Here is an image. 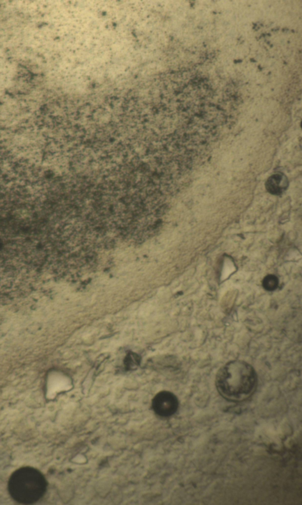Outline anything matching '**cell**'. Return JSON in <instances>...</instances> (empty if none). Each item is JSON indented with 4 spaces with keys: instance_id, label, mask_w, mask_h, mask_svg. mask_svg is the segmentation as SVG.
I'll use <instances>...</instances> for the list:
<instances>
[{
    "instance_id": "277c9868",
    "label": "cell",
    "mask_w": 302,
    "mask_h": 505,
    "mask_svg": "<svg viewBox=\"0 0 302 505\" xmlns=\"http://www.w3.org/2000/svg\"><path fill=\"white\" fill-rule=\"evenodd\" d=\"M288 179L286 176L280 173L273 175L266 182V189L270 193L274 195H280L288 187Z\"/></svg>"
},
{
    "instance_id": "6da1fadb",
    "label": "cell",
    "mask_w": 302,
    "mask_h": 505,
    "mask_svg": "<svg viewBox=\"0 0 302 505\" xmlns=\"http://www.w3.org/2000/svg\"><path fill=\"white\" fill-rule=\"evenodd\" d=\"M257 377L253 367L240 360L230 361L217 374V389L222 396L233 402L249 398L256 388Z\"/></svg>"
},
{
    "instance_id": "52a82bcc",
    "label": "cell",
    "mask_w": 302,
    "mask_h": 505,
    "mask_svg": "<svg viewBox=\"0 0 302 505\" xmlns=\"http://www.w3.org/2000/svg\"><path fill=\"white\" fill-rule=\"evenodd\" d=\"M115 242L113 240H109L105 243V247L107 249H112L114 246Z\"/></svg>"
},
{
    "instance_id": "8992f818",
    "label": "cell",
    "mask_w": 302,
    "mask_h": 505,
    "mask_svg": "<svg viewBox=\"0 0 302 505\" xmlns=\"http://www.w3.org/2000/svg\"><path fill=\"white\" fill-rule=\"evenodd\" d=\"M139 355L135 353H129L125 358V366L130 370L136 369L140 363Z\"/></svg>"
},
{
    "instance_id": "7a4b0ae2",
    "label": "cell",
    "mask_w": 302,
    "mask_h": 505,
    "mask_svg": "<svg viewBox=\"0 0 302 505\" xmlns=\"http://www.w3.org/2000/svg\"><path fill=\"white\" fill-rule=\"evenodd\" d=\"M47 486V481L40 472L27 467L13 473L9 480V490L11 496L17 502L30 504L37 502L44 497Z\"/></svg>"
},
{
    "instance_id": "5b68a950",
    "label": "cell",
    "mask_w": 302,
    "mask_h": 505,
    "mask_svg": "<svg viewBox=\"0 0 302 505\" xmlns=\"http://www.w3.org/2000/svg\"><path fill=\"white\" fill-rule=\"evenodd\" d=\"M279 280L274 275L269 274L263 281V287L268 291H273L278 288Z\"/></svg>"
},
{
    "instance_id": "3957f363",
    "label": "cell",
    "mask_w": 302,
    "mask_h": 505,
    "mask_svg": "<svg viewBox=\"0 0 302 505\" xmlns=\"http://www.w3.org/2000/svg\"><path fill=\"white\" fill-rule=\"evenodd\" d=\"M177 397L169 391H161L153 399L152 407L156 415L168 418L175 414L179 408Z\"/></svg>"
}]
</instances>
